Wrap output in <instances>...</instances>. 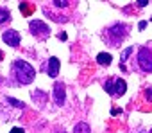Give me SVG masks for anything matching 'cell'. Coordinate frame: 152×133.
<instances>
[{"label":"cell","mask_w":152,"mask_h":133,"mask_svg":"<svg viewBox=\"0 0 152 133\" xmlns=\"http://www.w3.org/2000/svg\"><path fill=\"white\" fill-rule=\"evenodd\" d=\"M13 76L16 77V81L20 85H29V83L34 81L36 70L31 63L23 61V59H16V61L13 63Z\"/></svg>","instance_id":"1"},{"label":"cell","mask_w":152,"mask_h":133,"mask_svg":"<svg viewBox=\"0 0 152 133\" xmlns=\"http://www.w3.org/2000/svg\"><path fill=\"white\" fill-rule=\"evenodd\" d=\"M111 61H113V58H111V54H108V52H100V54L97 56V63L102 65V66H109Z\"/></svg>","instance_id":"10"},{"label":"cell","mask_w":152,"mask_h":133,"mask_svg":"<svg viewBox=\"0 0 152 133\" xmlns=\"http://www.w3.org/2000/svg\"><path fill=\"white\" fill-rule=\"evenodd\" d=\"M138 27H140V29H141V31H143V29H145V27H147V22H140V25H138Z\"/></svg>","instance_id":"22"},{"label":"cell","mask_w":152,"mask_h":133,"mask_svg":"<svg viewBox=\"0 0 152 133\" xmlns=\"http://www.w3.org/2000/svg\"><path fill=\"white\" fill-rule=\"evenodd\" d=\"M138 66L143 72H152V49L143 47L138 52Z\"/></svg>","instance_id":"4"},{"label":"cell","mask_w":152,"mask_h":133,"mask_svg":"<svg viewBox=\"0 0 152 133\" xmlns=\"http://www.w3.org/2000/svg\"><path fill=\"white\" fill-rule=\"evenodd\" d=\"M52 97H54V103L57 106H63L64 104V97H66V92H64V85L63 83H56L54 85V94H52Z\"/></svg>","instance_id":"6"},{"label":"cell","mask_w":152,"mask_h":133,"mask_svg":"<svg viewBox=\"0 0 152 133\" xmlns=\"http://www.w3.org/2000/svg\"><path fill=\"white\" fill-rule=\"evenodd\" d=\"M145 97H147L149 101L152 103V88H147V90H145Z\"/></svg>","instance_id":"18"},{"label":"cell","mask_w":152,"mask_h":133,"mask_svg":"<svg viewBox=\"0 0 152 133\" xmlns=\"http://www.w3.org/2000/svg\"><path fill=\"white\" fill-rule=\"evenodd\" d=\"M125 90H127V83L123 81V79H115V95L116 97H120V95H123L125 94Z\"/></svg>","instance_id":"8"},{"label":"cell","mask_w":152,"mask_h":133,"mask_svg":"<svg viewBox=\"0 0 152 133\" xmlns=\"http://www.w3.org/2000/svg\"><path fill=\"white\" fill-rule=\"evenodd\" d=\"M111 115H122V108H113L111 110Z\"/></svg>","instance_id":"19"},{"label":"cell","mask_w":152,"mask_h":133,"mask_svg":"<svg viewBox=\"0 0 152 133\" xmlns=\"http://www.w3.org/2000/svg\"><path fill=\"white\" fill-rule=\"evenodd\" d=\"M7 101L13 104V106H16V108H23V103L22 101H18V99H13V97H7Z\"/></svg>","instance_id":"15"},{"label":"cell","mask_w":152,"mask_h":133,"mask_svg":"<svg viewBox=\"0 0 152 133\" xmlns=\"http://www.w3.org/2000/svg\"><path fill=\"white\" fill-rule=\"evenodd\" d=\"M104 88H106V92H108L109 95H115V81L113 79H108L106 85H104Z\"/></svg>","instance_id":"13"},{"label":"cell","mask_w":152,"mask_h":133,"mask_svg":"<svg viewBox=\"0 0 152 133\" xmlns=\"http://www.w3.org/2000/svg\"><path fill=\"white\" fill-rule=\"evenodd\" d=\"M47 95L43 94V92H32V99H45Z\"/></svg>","instance_id":"17"},{"label":"cell","mask_w":152,"mask_h":133,"mask_svg":"<svg viewBox=\"0 0 152 133\" xmlns=\"http://www.w3.org/2000/svg\"><path fill=\"white\" fill-rule=\"evenodd\" d=\"M54 133H64V130L61 131V130H54Z\"/></svg>","instance_id":"24"},{"label":"cell","mask_w":152,"mask_h":133,"mask_svg":"<svg viewBox=\"0 0 152 133\" xmlns=\"http://www.w3.org/2000/svg\"><path fill=\"white\" fill-rule=\"evenodd\" d=\"M29 29L32 32V36L38 38V40H45V38H48V34H50V27L43 22V20H31V22H29Z\"/></svg>","instance_id":"3"},{"label":"cell","mask_w":152,"mask_h":133,"mask_svg":"<svg viewBox=\"0 0 152 133\" xmlns=\"http://www.w3.org/2000/svg\"><path fill=\"white\" fill-rule=\"evenodd\" d=\"M136 4H138V7H145L149 2H147V0H140V2H136Z\"/></svg>","instance_id":"20"},{"label":"cell","mask_w":152,"mask_h":133,"mask_svg":"<svg viewBox=\"0 0 152 133\" xmlns=\"http://www.w3.org/2000/svg\"><path fill=\"white\" fill-rule=\"evenodd\" d=\"M2 38H4V42L9 45V47H18L20 45V32L18 31H15V29H7V31H4V34H2Z\"/></svg>","instance_id":"5"},{"label":"cell","mask_w":152,"mask_h":133,"mask_svg":"<svg viewBox=\"0 0 152 133\" xmlns=\"http://www.w3.org/2000/svg\"><path fill=\"white\" fill-rule=\"evenodd\" d=\"M133 54V47H127V49H123V52L120 54V65H123L125 61H127V58Z\"/></svg>","instance_id":"14"},{"label":"cell","mask_w":152,"mask_h":133,"mask_svg":"<svg viewBox=\"0 0 152 133\" xmlns=\"http://www.w3.org/2000/svg\"><path fill=\"white\" fill-rule=\"evenodd\" d=\"M2 59H4V54H2V50H0V61H2Z\"/></svg>","instance_id":"25"},{"label":"cell","mask_w":152,"mask_h":133,"mask_svg":"<svg viewBox=\"0 0 152 133\" xmlns=\"http://www.w3.org/2000/svg\"><path fill=\"white\" fill-rule=\"evenodd\" d=\"M52 4H54L56 7H59V9H61V7H68V5H70V2H66V0H63V2H61V0H56V2H52Z\"/></svg>","instance_id":"16"},{"label":"cell","mask_w":152,"mask_h":133,"mask_svg":"<svg viewBox=\"0 0 152 133\" xmlns=\"http://www.w3.org/2000/svg\"><path fill=\"white\" fill-rule=\"evenodd\" d=\"M59 66H61V63H59V59L54 56V58H50L48 59V65H47V74L50 77H57L59 74Z\"/></svg>","instance_id":"7"},{"label":"cell","mask_w":152,"mask_h":133,"mask_svg":"<svg viewBox=\"0 0 152 133\" xmlns=\"http://www.w3.org/2000/svg\"><path fill=\"white\" fill-rule=\"evenodd\" d=\"M36 5L31 4V2H20V13H22L23 16H31L32 13H34Z\"/></svg>","instance_id":"9"},{"label":"cell","mask_w":152,"mask_h":133,"mask_svg":"<svg viewBox=\"0 0 152 133\" xmlns=\"http://www.w3.org/2000/svg\"><path fill=\"white\" fill-rule=\"evenodd\" d=\"M127 31H129V27L125 24H120V22H116V24H113L109 29H106V34H104V40L108 43H111L115 47V45H120L123 40H125V36H127Z\"/></svg>","instance_id":"2"},{"label":"cell","mask_w":152,"mask_h":133,"mask_svg":"<svg viewBox=\"0 0 152 133\" xmlns=\"http://www.w3.org/2000/svg\"><path fill=\"white\" fill-rule=\"evenodd\" d=\"M59 40H63V42H64V40H66V34H64V32H61V34H59Z\"/></svg>","instance_id":"23"},{"label":"cell","mask_w":152,"mask_h":133,"mask_svg":"<svg viewBox=\"0 0 152 133\" xmlns=\"http://www.w3.org/2000/svg\"><path fill=\"white\" fill-rule=\"evenodd\" d=\"M9 20H11V13H9V9L0 7V25H2V24H7Z\"/></svg>","instance_id":"12"},{"label":"cell","mask_w":152,"mask_h":133,"mask_svg":"<svg viewBox=\"0 0 152 133\" xmlns=\"http://www.w3.org/2000/svg\"><path fill=\"white\" fill-rule=\"evenodd\" d=\"M9 133H25V131H23L22 128H13V130H11Z\"/></svg>","instance_id":"21"},{"label":"cell","mask_w":152,"mask_h":133,"mask_svg":"<svg viewBox=\"0 0 152 133\" xmlns=\"http://www.w3.org/2000/svg\"><path fill=\"white\" fill-rule=\"evenodd\" d=\"M74 133H91V128L88 122H77L74 128Z\"/></svg>","instance_id":"11"},{"label":"cell","mask_w":152,"mask_h":133,"mask_svg":"<svg viewBox=\"0 0 152 133\" xmlns=\"http://www.w3.org/2000/svg\"><path fill=\"white\" fill-rule=\"evenodd\" d=\"M150 20H152V18H150Z\"/></svg>","instance_id":"26"}]
</instances>
